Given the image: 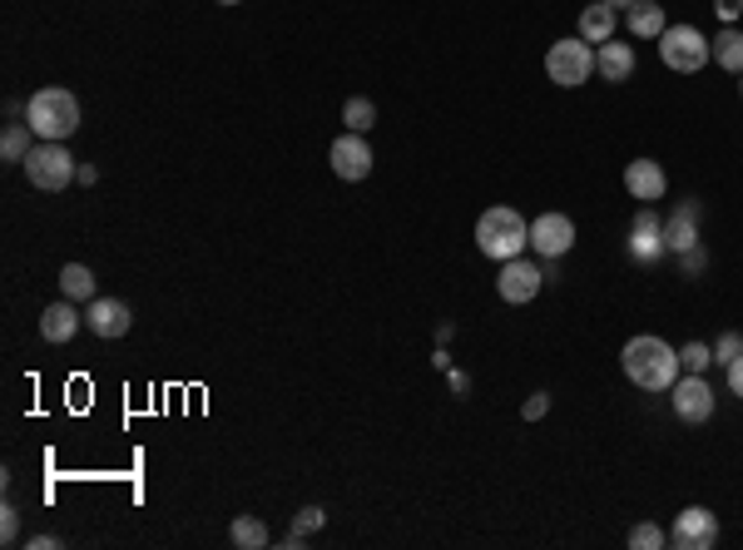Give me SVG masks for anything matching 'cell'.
Instances as JSON below:
<instances>
[{
  "label": "cell",
  "instance_id": "obj_1",
  "mask_svg": "<svg viewBox=\"0 0 743 550\" xmlns=\"http://www.w3.org/2000/svg\"><path fill=\"white\" fill-rule=\"evenodd\" d=\"M619 367H625V377L639 392H669V387L679 382V372H684V367H679V348H669L655 332L629 338L625 352H619Z\"/></svg>",
  "mask_w": 743,
  "mask_h": 550
},
{
  "label": "cell",
  "instance_id": "obj_2",
  "mask_svg": "<svg viewBox=\"0 0 743 550\" xmlns=\"http://www.w3.org/2000/svg\"><path fill=\"white\" fill-rule=\"evenodd\" d=\"M476 248H481L486 258H496V263L521 258V253L531 248V223H526V213L506 209V203L486 209L481 219H476Z\"/></svg>",
  "mask_w": 743,
  "mask_h": 550
},
{
  "label": "cell",
  "instance_id": "obj_3",
  "mask_svg": "<svg viewBox=\"0 0 743 550\" xmlns=\"http://www.w3.org/2000/svg\"><path fill=\"white\" fill-rule=\"evenodd\" d=\"M25 125L35 129L40 139H55V145H65L70 135L79 129V99L70 95V89L50 85V89H35L25 105Z\"/></svg>",
  "mask_w": 743,
  "mask_h": 550
},
{
  "label": "cell",
  "instance_id": "obj_4",
  "mask_svg": "<svg viewBox=\"0 0 743 550\" xmlns=\"http://www.w3.org/2000/svg\"><path fill=\"white\" fill-rule=\"evenodd\" d=\"M545 75H551L560 89H580L590 75H595V45H590L585 35L555 40V45L545 50Z\"/></svg>",
  "mask_w": 743,
  "mask_h": 550
},
{
  "label": "cell",
  "instance_id": "obj_5",
  "mask_svg": "<svg viewBox=\"0 0 743 550\" xmlns=\"http://www.w3.org/2000/svg\"><path fill=\"white\" fill-rule=\"evenodd\" d=\"M25 179L35 183L40 193H60V189H70V179H79V165L70 159L65 145H55V139H40V145L25 155Z\"/></svg>",
  "mask_w": 743,
  "mask_h": 550
},
{
  "label": "cell",
  "instance_id": "obj_6",
  "mask_svg": "<svg viewBox=\"0 0 743 550\" xmlns=\"http://www.w3.org/2000/svg\"><path fill=\"white\" fill-rule=\"evenodd\" d=\"M659 60H665L675 75H699V70L709 65L704 30H694V25H665V35H659Z\"/></svg>",
  "mask_w": 743,
  "mask_h": 550
},
{
  "label": "cell",
  "instance_id": "obj_7",
  "mask_svg": "<svg viewBox=\"0 0 743 550\" xmlns=\"http://www.w3.org/2000/svg\"><path fill=\"white\" fill-rule=\"evenodd\" d=\"M669 546L675 550H714L719 546V516L709 506H684L669 526Z\"/></svg>",
  "mask_w": 743,
  "mask_h": 550
},
{
  "label": "cell",
  "instance_id": "obj_8",
  "mask_svg": "<svg viewBox=\"0 0 743 550\" xmlns=\"http://www.w3.org/2000/svg\"><path fill=\"white\" fill-rule=\"evenodd\" d=\"M545 288V268L531 258H511L501 263V278H496V293H501V303H511V308H526V303H535Z\"/></svg>",
  "mask_w": 743,
  "mask_h": 550
},
{
  "label": "cell",
  "instance_id": "obj_9",
  "mask_svg": "<svg viewBox=\"0 0 743 550\" xmlns=\"http://www.w3.org/2000/svg\"><path fill=\"white\" fill-rule=\"evenodd\" d=\"M669 402H675V416L689 426L709 422L714 416V387L704 382V372H679V382L669 387Z\"/></svg>",
  "mask_w": 743,
  "mask_h": 550
},
{
  "label": "cell",
  "instance_id": "obj_10",
  "mask_svg": "<svg viewBox=\"0 0 743 550\" xmlns=\"http://www.w3.org/2000/svg\"><path fill=\"white\" fill-rule=\"evenodd\" d=\"M328 159H332V174H338L342 183H362V179L372 174V149H368V139L352 135V129L332 139Z\"/></svg>",
  "mask_w": 743,
  "mask_h": 550
},
{
  "label": "cell",
  "instance_id": "obj_11",
  "mask_svg": "<svg viewBox=\"0 0 743 550\" xmlns=\"http://www.w3.org/2000/svg\"><path fill=\"white\" fill-rule=\"evenodd\" d=\"M531 248L541 253V258H565V253L575 248V219H570V213H541V219L531 223Z\"/></svg>",
  "mask_w": 743,
  "mask_h": 550
},
{
  "label": "cell",
  "instance_id": "obj_12",
  "mask_svg": "<svg viewBox=\"0 0 743 550\" xmlns=\"http://www.w3.org/2000/svg\"><path fill=\"white\" fill-rule=\"evenodd\" d=\"M665 253H669L665 248V219L645 203V209L635 213V223H629V258H635V263H659Z\"/></svg>",
  "mask_w": 743,
  "mask_h": 550
},
{
  "label": "cell",
  "instance_id": "obj_13",
  "mask_svg": "<svg viewBox=\"0 0 743 550\" xmlns=\"http://www.w3.org/2000/svg\"><path fill=\"white\" fill-rule=\"evenodd\" d=\"M129 322H135V313H129V303H119V298H95L89 303V313H85V328L95 332V338H125L129 332Z\"/></svg>",
  "mask_w": 743,
  "mask_h": 550
},
{
  "label": "cell",
  "instance_id": "obj_14",
  "mask_svg": "<svg viewBox=\"0 0 743 550\" xmlns=\"http://www.w3.org/2000/svg\"><path fill=\"white\" fill-rule=\"evenodd\" d=\"M625 189H629V199H639V203H659V199H665V189H669L665 165H659V159H629Z\"/></svg>",
  "mask_w": 743,
  "mask_h": 550
},
{
  "label": "cell",
  "instance_id": "obj_15",
  "mask_svg": "<svg viewBox=\"0 0 743 550\" xmlns=\"http://www.w3.org/2000/svg\"><path fill=\"white\" fill-rule=\"evenodd\" d=\"M699 239H704V233H699V203L689 199L665 219V248L669 253H689V248H699Z\"/></svg>",
  "mask_w": 743,
  "mask_h": 550
},
{
  "label": "cell",
  "instance_id": "obj_16",
  "mask_svg": "<svg viewBox=\"0 0 743 550\" xmlns=\"http://www.w3.org/2000/svg\"><path fill=\"white\" fill-rule=\"evenodd\" d=\"M595 75H605L609 85H625V80L635 75V45H625V40L595 45Z\"/></svg>",
  "mask_w": 743,
  "mask_h": 550
},
{
  "label": "cell",
  "instance_id": "obj_17",
  "mask_svg": "<svg viewBox=\"0 0 743 550\" xmlns=\"http://www.w3.org/2000/svg\"><path fill=\"white\" fill-rule=\"evenodd\" d=\"M79 322H85V318H79V308L70 298L50 303V308L40 313V338H45V342H70L79 332Z\"/></svg>",
  "mask_w": 743,
  "mask_h": 550
},
{
  "label": "cell",
  "instance_id": "obj_18",
  "mask_svg": "<svg viewBox=\"0 0 743 550\" xmlns=\"http://www.w3.org/2000/svg\"><path fill=\"white\" fill-rule=\"evenodd\" d=\"M625 25L635 40H659L665 35V10H659L655 0H635V6L625 10Z\"/></svg>",
  "mask_w": 743,
  "mask_h": 550
},
{
  "label": "cell",
  "instance_id": "obj_19",
  "mask_svg": "<svg viewBox=\"0 0 743 550\" xmlns=\"http://www.w3.org/2000/svg\"><path fill=\"white\" fill-rule=\"evenodd\" d=\"M709 60H714L719 70H729V75H743V30H719L714 40H709Z\"/></svg>",
  "mask_w": 743,
  "mask_h": 550
},
{
  "label": "cell",
  "instance_id": "obj_20",
  "mask_svg": "<svg viewBox=\"0 0 743 550\" xmlns=\"http://www.w3.org/2000/svg\"><path fill=\"white\" fill-rule=\"evenodd\" d=\"M580 35H585L590 45H605V40H615V6L595 0V6L580 10Z\"/></svg>",
  "mask_w": 743,
  "mask_h": 550
},
{
  "label": "cell",
  "instance_id": "obj_21",
  "mask_svg": "<svg viewBox=\"0 0 743 550\" xmlns=\"http://www.w3.org/2000/svg\"><path fill=\"white\" fill-rule=\"evenodd\" d=\"M60 288H65L70 303H95V273H89L85 263H65V273H60Z\"/></svg>",
  "mask_w": 743,
  "mask_h": 550
},
{
  "label": "cell",
  "instance_id": "obj_22",
  "mask_svg": "<svg viewBox=\"0 0 743 550\" xmlns=\"http://www.w3.org/2000/svg\"><path fill=\"white\" fill-rule=\"evenodd\" d=\"M30 135H35L30 125L10 119V125H6V135H0V155H6V165H25V155L35 149V145H30Z\"/></svg>",
  "mask_w": 743,
  "mask_h": 550
},
{
  "label": "cell",
  "instance_id": "obj_23",
  "mask_svg": "<svg viewBox=\"0 0 743 550\" xmlns=\"http://www.w3.org/2000/svg\"><path fill=\"white\" fill-rule=\"evenodd\" d=\"M233 546L238 550H268V526L258 516H233Z\"/></svg>",
  "mask_w": 743,
  "mask_h": 550
},
{
  "label": "cell",
  "instance_id": "obj_24",
  "mask_svg": "<svg viewBox=\"0 0 743 550\" xmlns=\"http://www.w3.org/2000/svg\"><path fill=\"white\" fill-rule=\"evenodd\" d=\"M342 125H348L352 135H368V129L376 125V105L368 95H352L348 105H342Z\"/></svg>",
  "mask_w": 743,
  "mask_h": 550
},
{
  "label": "cell",
  "instance_id": "obj_25",
  "mask_svg": "<svg viewBox=\"0 0 743 550\" xmlns=\"http://www.w3.org/2000/svg\"><path fill=\"white\" fill-rule=\"evenodd\" d=\"M629 546H635V550H665V546H669V536L659 531L655 521H639L635 531H629Z\"/></svg>",
  "mask_w": 743,
  "mask_h": 550
},
{
  "label": "cell",
  "instance_id": "obj_26",
  "mask_svg": "<svg viewBox=\"0 0 743 550\" xmlns=\"http://www.w3.org/2000/svg\"><path fill=\"white\" fill-rule=\"evenodd\" d=\"M709 362H714V348H704V342L679 348V367H684V372H709Z\"/></svg>",
  "mask_w": 743,
  "mask_h": 550
},
{
  "label": "cell",
  "instance_id": "obj_27",
  "mask_svg": "<svg viewBox=\"0 0 743 550\" xmlns=\"http://www.w3.org/2000/svg\"><path fill=\"white\" fill-rule=\"evenodd\" d=\"M322 521H328V516H322L318 506H308V511H298V526H293V536H288V541H283V546H302V536H308V531H318Z\"/></svg>",
  "mask_w": 743,
  "mask_h": 550
},
{
  "label": "cell",
  "instance_id": "obj_28",
  "mask_svg": "<svg viewBox=\"0 0 743 550\" xmlns=\"http://www.w3.org/2000/svg\"><path fill=\"white\" fill-rule=\"evenodd\" d=\"M20 541V511L15 506H0V546H15Z\"/></svg>",
  "mask_w": 743,
  "mask_h": 550
},
{
  "label": "cell",
  "instance_id": "obj_29",
  "mask_svg": "<svg viewBox=\"0 0 743 550\" xmlns=\"http://www.w3.org/2000/svg\"><path fill=\"white\" fill-rule=\"evenodd\" d=\"M739 352H743V338H739V332H724V338H719V342H714V362H724V367H729V362H734V358H739Z\"/></svg>",
  "mask_w": 743,
  "mask_h": 550
},
{
  "label": "cell",
  "instance_id": "obj_30",
  "mask_svg": "<svg viewBox=\"0 0 743 550\" xmlns=\"http://www.w3.org/2000/svg\"><path fill=\"white\" fill-rule=\"evenodd\" d=\"M545 412H551V392H531V396H526V406H521L526 422H541Z\"/></svg>",
  "mask_w": 743,
  "mask_h": 550
},
{
  "label": "cell",
  "instance_id": "obj_31",
  "mask_svg": "<svg viewBox=\"0 0 743 550\" xmlns=\"http://www.w3.org/2000/svg\"><path fill=\"white\" fill-rule=\"evenodd\" d=\"M729 392H734L739 402H743V352H739L734 362H729Z\"/></svg>",
  "mask_w": 743,
  "mask_h": 550
},
{
  "label": "cell",
  "instance_id": "obj_32",
  "mask_svg": "<svg viewBox=\"0 0 743 550\" xmlns=\"http://www.w3.org/2000/svg\"><path fill=\"white\" fill-rule=\"evenodd\" d=\"M679 258H684V273H699V268H704V248H689V253H679Z\"/></svg>",
  "mask_w": 743,
  "mask_h": 550
},
{
  "label": "cell",
  "instance_id": "obj_33",
  "mask_svg": "<svg viewBox=\"0 0 743 550\" xmlns=\"http://www.w3.org/2000/svg\"><path fill=\"white\" fill-rule=\"evenodd\" d=\"M714 10H719V15H724V20H739L743 0H714Z\"/></svg>",
  "mask_w": 743,
  "mask_h": 550
},
{
  "label": "cell",
  "instance_id": "obj_34",
  "mask_svg": "<svg viewBox=\"0 0 743 550\" xmlns=\"http://www.w3.org/2000/svg\"><path fill=\"white\" fill-rule=\"evenodd\" d=\"M30 550H60V536H30Z\"/></svg>",
  "mask_w": 743,
  "mask_h": 550
},
{
  "label": "cell",
  "instance_id": "obj_35",
  "mask_svg": "<svg viewBox=\"0 0 743 550\" xmlns=\"http://www.w3.org/2000/svg\"><path fill=\"white\" fill-rule=\"evenodd\" d=\"M605 6H615V10H629V6H635V0H605Z\"/></svg>",
  "mask_w": 743,
  "mask_h": 550
},
{
  "label": "cell",
  "instance_id": "obj_36",
  "mask_svg": "<svg viewBox=\"0 0 743 550\" xmlns=\"http://www.w3.org/2000/svg\"><path fill=\"white\" fill-rule=\"evenodd\" d=\"M219 6H238V0H219Z\"/></svg>",
  "mask_w": 743,
  "mask_h": 550
},
{
  "label": "cell",
  "instance_id": "obj_37",
  "mask_svg": "<svg viewBox=\"0 0 743 550\" xmlns=\"http://www.w3.org/2000/svg\"><path fill=\"white\" fill-rule=\"evenodd\" d=\"M739 95H743V75H739Z\"/></svg>",
  "mask_w": 743,
  "mask_h": 550
}]
</instances>
